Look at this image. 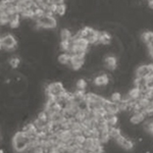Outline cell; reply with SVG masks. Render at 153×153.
<instances>
[{"label":"cell","instance_id":"15","mask_svg":"<svg viewBox=\"0 0 153 153\" xmlns=\"http://www.w3.org/2000/svg\"><path fill=\"white\" fill-rule=\"evenodd\" d=\"M104 120H106V123H107V125L109 126V127H115V125L117 124V120L118 118L115 114H110V113H106L104 115Z\"/></svg>","mask_w":153,"mask_h":153},{"label":"cell","instance_id":"2","mask_svg":"<svg viewBox=\"0 0 153 153\" xmlns=\"http://www.w3.org/2000/svg\"><path fill=\"white\" fill-rule=\"evenodd\" d=\"M36 28L37 29H43V30H53L57 27L58 22L54 16H43L42 18L35 21Z\"/></svg>","mask_w":153,"mask_h":153},{"label":"cell","instance_id":"16","mask_svg":"<svg viewBox=\"0 0 153 153\" xmlns=\"http://www.w3.org/2000/svg\"><path fill=\"white\" fill-rule=\"evenodd\" d=\"M95 146L94 144V139L92 137H86L85 141H84L83 145H82V148L86 151H91L92 148Z\"/></svg>","mask_w":153,"mask_h":153},{"label":"cell","instance_id":"22","mask_svg":"<svg viewBox=\"0 0 153 153\" xmlns=\"http://www.w3.org/2000/svg\"><path fill=\"white\" fill-rule=\"evenodd\" d=\"M87 81L85 79H79L78 81L76 82V90H84L87 88Z\"/></svg>","mask_w":153,"mask_h":153},{"label":"cell","instance_id":"4","mask_svg":"<svg viewBox=\"0 0 153 153\" xmlns=\"http://www.w3.org/2000/svg\"><path fill=\"white\" fill-rule=\"evenodd\" d=\"M65 91V85L61 82H53L46 86L45 88V94L54 96V97H59L60 94H62Z\"/></svg>","mask_w":153,"mask_h":153},{"label":"cell","instance_id":"3","mask_svg":"<svg viewBox=\"0 0 153 153\" xmlns=\"http://www.w3.org/2000/svg\"><path fill=\"white\" fill-rule=\"evenodd\" d=\"M1 38V49H4L6 52H13L18 46V40L12 34L6 33L4 35L0 36Z\"/></svg>","mask_w":153,"mask_h":153},{"label":"cell","instance_id":"1","mask_svg":"<svg viewBox=\"0 0 153 153\" xmlns=\"http://www.w3.org/2000/svg\"><path fill=\"white\" fill-rule=\"evenodd\" d=\"M30 139L23 131H19L14 134L12 138V147L18 152H26L29 146Z\"/></svg>","mask_w":153,"mask_h":153},{"label":"cell","instance_id":"21","mask_svg":"<svg viewBox=\"0 0 153 153\" xmlns=\"http://www.w3.org/2000/svg\"><path fill=\"white\" fill-rule=\"evenodd\" d=\"M71 46V41H60L59 43V49L61 52H68Z\"/></svg>","mask_w":153,"mask_h":153},{"label":"cell","instance_id":"20","mask_svg":"<svg viewBox=\"0 0 153 153\" xmlns=\"http://www.w3.org/2000/svg\"><path fill=\"white\" fill-rule=\"evenodd\" d=\"M8 65H10L11 68H18L21 65V59H19V57H16V56H12V57L9 58Z\"/></svg>","mask_w":153,"mask_h":153},{"label":"cell","instance_id":"34","mask_svg":"<svg viewBox=\"0 0 153 153\" xmlns=\"http://www.w3.org/2000/svg\"><path fill=\"white\" fill-rule=\"evenodd\" d=\"M32 1H35V0H32Z\"/></svg>","mask_w":153,"mask_h":153},{"label":"cell","instance_id":"7","mask_svg":"<svg viewBox=\"0 0 153 153\" xmlns=\"http://www.w3.org/2000/svg\"><path fill=\"white\" fill-rule=\"evenodd\" d=\"M93 82H94V85L97 86V87H105L109 83V78L106 74H102L100 76H95Z\"/></svg>","mask_w":153,"mask_h":153},{"label":"cell","instance_id":"32","mask_svg":"<svg viewBox=\"0 0 153 153\" xmlns=\"http://www.w3.org/2000/svg\"><path fill=\"white\" fill-rule=\"evenodd\" d=\"M0 33H1V27H0Z\"/></svg>","mask_w":153,"mask_h":153},{"label":"cell","instance_id":"13","mask_svg":"<svg viewBox=\"0 0 153 153\" xmlns=\"http://www.w3.org/2000/svg\"><path fill=\"white\" fill-rule=\"evenodd\" d=\"M73 33L70 29L63 28L60 30V33H59V37H60V41H71L73 39Z\"/></svg>","mask_w":153,"mask_h":153},{"label":"cell","instance_id":"25","mask_svg":"<svg viewBox=\"0 0 153 153\" xmlns=\"http://www.w3.org/2000/svg\"><path fill=\"white\" fill-rule=\"evenodd\" d=\"M117 106H118V110H120V111H126V110H128V102H126V101L120 100V102L117 103Z\"/></svg>","mask_w":153,"mask_h":153},{"label":"cell","instance_id":"8","mask_svg":"<svg viewBox=\"0 0 153 153\" xmlns=\"http://www.w3.org/2000/svg\"><path fill=\"white\" fill-rule=\"evenodd\" d=\"M115 141H117L118 146H120L126 150H131L133 148V146H134V145H133V142L130 141V140H128L127 138H125L123 135H120V137L117 138Z\"/></svg>","mask_w":153,"mask_h":153},{"label":"cell","instance_id":"23","mask_svg":"<svg viewBox=\"0 0 153 153\" xmlns=\"http://www.w3.org/2000/svg\"><path fill=\"white\" fill-rule=\"evenodd\" d=\"M66 12V5L65 3L62 4H58L57 9H56V14H58L59 16H63Z\"/></svg>","mask_w":153,"mask_h":153},{"label":"cell","instance_id":"18","mask_svg":"<svg viewBox=\"0 0 153 153\" xmlns=\"http://www.w3.org/2000/svg\"><path fill=\"white\" fill-rule=\"evenodd\" d=\"M19 14H21L22 19H34V10H32V9H30V8H26Z\"/></svg>","mask_w":153,"mask_h":153},{"label":"cell","instance_id":"30","mask_svg":"<svg viewBox=\"0 0 153 153\" xmlns=\"http://www.w3.org/2000/svg\"><path fill=\"white\" fill-rule=\"evenodd\" d=\"M1 48H2V46H1V38H0V51H1Z\"/></svg>","mask_w":153,"mask_h":153},{"label":"cell","instance_id":"33","mask_svg":"<svg viewBox=\"0 0 153 153\" xmlns=\"http://www.w3.org/2000/svg\"><path fill=\"white\" fill-rule=\"evenodd\" d=\"M19 153H24V152H19Z\"/></svg>","mask_w":153,"mask_h":153},{"label":"cell","instance_id":"31","mask_svg":"<svg viewBox=\"0 0 153 153\" xmlns=\"http://www.w3.org/2000/svg\"><path fill=\"white\" fill-rule=\"evenodd\" d=\"M0 153H4V150L3 149H0Z\"/></svg>","mask_w":153,"mask_h":153},{"label":"cell","instance_id":"24","mask_svg":"<svg viewBox=\"0 0 153 153\" xmlns=\"http://www.w3.org/2000/svg\"><path fill=\"white\" fill-rule=\"evenodd\" d=\"M120 100H122V94H120V93H118V92L112 93L111 96H110V101H111V102L118 103Z\"/></svg>","mask_w":153,"mask_h":153},{"label":"cell","instance_id":"11","mask_svg":"<svg viewBox=\"0 0 153 153\" xmlns=\"http://www.w3.org/2000/svg\"><path fill=\"white\" fill-rule=\"evenodd\" d=\"M104 108L106 109V112L110 113V114H117V113L120 112V110H118L117 103L111 102L110 100H107L106 104L104 105Z\"/></svg>","mask_w":153,"mask_h":153},{"label":"cell","instance_id":"10","mask_svg":"<svg viewBox=\"0 0 153 153\" xmlns=\"http://www.w3.org/2000/svg\"><path fill=\"white\" fill-rule=\"evenodd\" d=\"M146 118V115H145L144 112L139 111V112H134V114L132 115V117L130 118V122L132 123L133 125H138L141 124L145 120Z\"/></svg>","mask_w":153,"mask_h":153},{"label":"cell","instance_id":"28","mask_svg":"<svg viewBox=\"0 0 153 153\" xmlns=\"http://www.w3.org/2000/svg\"><path fill=\"white\" fill-rule=\"evenodd\" d=\"M148 7L153 9V0H148Z\"/></svg>","mask_w":153,"mask_h":153},{"label":"cell","instance_id":"6","mask_svg":"<svg viewBox=\"0 0 153 153\" xmlns=\"http://www.w3.org/2000/svg\"><path fill=\"white\" fill-rule=\"evenodd\" d=\"M117 65V59L113 55H107L104 58V66L108 71H114Z\"/></svg>","mask_w":153,"mask_h":153},{"label":"cell","instance_id":"19","mask_svg":"<svg viewBox=\"0 0 153 153\" xmlns=\"http://www.w3.org/2000/svg\"><path fill=\"white\" fill-rule=\"evenodd\" d=\"M108 134H109L110 139H114L115 140L117 138H118L120 135H122V133H120V130L117 129V128L110 127L109 130H108Z\"/></svg>","mask_w":153,"mask_h":153},{"label":"cell","instance_id":"14","mask_svg":"<svg viewBox=\"0 0 153 153\" xmlns=\"http://www.w3.org/2000/svg\"><path fill=\"white\" fill-rule=\"evenodd\" d=\"M70 60H71V54L68 52H61L57 56L58 63H60L62 65H70Z\"/></svg>","mask_w":153,"mask_h":153},{"label":"cell","instance_id":"27","mask_svg":"<svg viewBox=\"0 0 153 153\" xmlns=\"http://www.w3.org/2000/svg\"><path fill=\"white\" fill-rule=\"evenodd\" d=\"M50 1H51V3H54V4H56V5L65 3V0H50Z\"/></svg>","mask_w":153,"mask_h":153},{"label":"cell","instance_id":"12","mask_svg":"<svg viewBox=\"0 0 153 153\" xmlns=\"http://www.w3.org/2000/svg\"><path fill=\"white\" fill-rule=\"evenodd\" d=\"M141 39L143 42L147 44L148 49L153 48V32H145L142 34Z\"/></svg>","mask_w":153,"mask_h":153},{"label":"cell","instance_id":"17","mask_svg":"<svg viewBox=\"0 0 153 153\" xmlns=\"http://www.w3.org/2000/svg\"><path fill=\"white\" fill-rule=\"evenodd\" d=\"M128 94H129L130 98H132V99L138 100V99H139V98L142 96V92H141V90H140V89H138L137 87H135V88L131 89L130 92L128 93Z\"/></svg>","mask_w":153,"mask_h":153},{"label":"cell","instance_id":"9","mask_svg":"<svg viewBox=\"0 0 153 153\" xmlns=\"http://www.w3.org/2000/svg\"><path fill=\"white\" fill-rule=\"evenodd\" d=\"M71 43H73L74 45L78 46V47L85 49V50H88L89 45H90L86 38H73L71 39Z\"/></svg>","mask_w":153,"mask_h":153},{"label":"cell","instance_id":"29","mask_svg":"<svg viewBox=\"0 0 153 153\" xmlns=\"http://www.w3.org/2000/svg\"><path fill=\"white\" fill-rule=\"evenodd\" d=\"M148 50H149V54H150V56H151V57L153 58V48H149V49H148Z\"/></svg>","mask_w":153,"mask_h":153},{"label":"cell","instance_id":"5","mask_svg":"<svg viewBox=\"0 0 153 153\" xmlns=\"http://www.w3.org/2000/svg\"><path fill=\"white\" fill-rule=\"evenodd\" d=\"M85 63V57L84 56H79V55H71V60H70V65L71 68H73L74 71H79L80 68H82V66Z\"/></svg>","mask_w":153,"mask_h":153},{"label":"cell","instance_id":"26","mask_svg":"<svg viewBox=\"0 0 153 153\" xmlns=\"http://www.w3.org/2000/svg\"><path fill=\"white\" fill-rule=\"evenodd\" d=\"M90 152H92V153H103L102 145H97V146H94Z\"/></svg>","mask_w":153,"mask_h":153}]
</instances>
